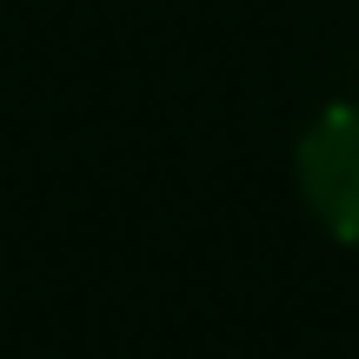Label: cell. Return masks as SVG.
I'll return each mask as SVG.
<instances>
[{
	"instance_id": "obj_1",
	"label": "cell",
	"mask_w": 359,
	"mask_h": 359,
	"mask_svg": "<svg viewBox=\"0 0 359 359\" xmlns=\"http://www.w3.org/2000/svg\"><path fill=\"white\" fill-rule=\"evenodd\" d=\"M299 200L333 240L359 246V107H326L293 154Z\"/></svg>"
}]
</instances>
